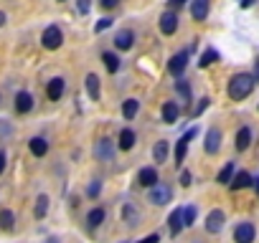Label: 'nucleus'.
Here are the masks:
<instances>
[{
	"label": "nucleus",
	"instance_id": "e433bc0d",
	"mask_svg": "<svg viewBox=\"0 0 259 243\" xmlns=\"http://www.w3.org/2000/svg\"><path fill=\"white\" fill-rule=\"evenodd\" d=\"M206 106H208V99H201V104L196 106V111H193V116H201V111H206Z\"/></svg>",
	"mask_w": 259,
	"mask_h": 243
},
{
	"label": "nucleus",
	"instance_id": "5701e85b",
	"mask_svg": "<svg viewBox=\"0 0 259 243\" xmlns=\"http://www.w3.org/2000/svg\"><path fill=\"white\" fill-rule=\"evenodd\" d=\"M28 147H31V152H33L36 157H44V155L49 152V142H46L44 137H33V140L28 142Z\"/></svg>",
	"mask_w": 259,
	"mask_h": 243
},
{
	"label": "nucleus",
	"instance_id": "39448f33",
	"mask_svg": "<svg viewBox=\"0 0 259 243\" xmlns=\"http://www.w3.org/2000/svg\"><path fill=\"white\" fill-rule=\"evenodd\" d=\"M221 140H224V135H221V130H216V127H211V130L206 132V142H203V147H206V152H208V155H216V152L221 150Z\"/></svg>",
	"mask_w": 259,
	"mask_h": 243
},
{
	"label": "nucleus",
	"instance_id": "f704fd0d",
	"mask_svg": "<svg viewBox=\"0 0 259 243\" xmlns=\"http://www.w3.org/2000/svg\"><path fill=\"white\" fill-rule=\"evenodd\" d=\"M176 89H178V91H181V96H183V99H186V101H188V99H191V89H188V84H186V81H183V79H181V81H178V86H176Z\"/></svg>",
	"mask_w": 259,
	"mask_h": 243
},
{
	"label": "nucleus",
	"instance_id": "c85d7f7f",
	"mask_svg": "<svg viewBox=\"0 0 259 243\" xmlns=\"http://www.w3.org/2000/svg\"><path fill=\"white\" fill-rule=\"evenodd\" d=\"M49 213V195H38L36 200V218H46Z\"/></svg>",
	"mask_w": 259,
	"mask_h": 243
},
{
	"label": "nucleus",
	"instance_id": "9b49d317",
	"mask_svg": "<svg viewBox=\"0 0 259 243\" xmlns=\"http://www.w3.org/2000/svg\"><path fill=\"white\" fill-rule=\"evenodd\" d=\"M176 28H178V16H176L173 11H165V13L160 16V33L173 36V33H176Z\"/></svg>",
	"mask_w": 259,
	"mask_h": 243
},
{
	"label": "nucleus",
	"instance_id": "bb28decb",
	"mask_svg": "<svg viewBox=\"0 0 259 243\" xmlns=\"http://www.w3.org/2000/svg\"><path fill=\"white\" fill-rule=\"evenodd\" d=\"M102 61H104V66H107V71H109V74H117V69H119V58H117L112 51L102 53Z\"/></svg>",
	"mask_w": 259,
	"mask_h": 243
},
{
	"label": "nucleus",
	"instance_id": "b1692460",
	"mask_svg": "<svg viewBox=\"0 0 259 243\" xmlns=\"http://www.w3.org/2000/svg\"><path fill=\"white\" fill-rule=\"evenodd\" d=\"M135 147V132L133 130H122L119 132V150H133Z\"/></svg>",
	"mask_w": 259,
	"mask_h": 243
},
{
	"label": "nucleus",
	"instance_id": "c03bdc74",
	"mask_svg": "<svg viewBox=\"0 0 259 243\" xmlns=\"http://www.w3.org/2000/svg\"><path fill=\"white\" fill-rule=\"evenodd\" d=\"M254 79L259 81V56H256V69H254Z\"/></svg>",
	"mask_w": 259,
	"mask_h": 243
},
{
	"label": "nucleus",
	"instance_id": "09e8293b",
	"mask_svg": "<svg viewBox=\"0 0 259 243\" xmlns=\"http://www.w3.org/2000/svg\"><path fill=\"white\" fill-rule=\"evenodd\" d=\"M59 3H64V0H59Z\"/></svg>",
	"mask_w": 259,
	"mask_h": 243
},
{
	"label": "nucleus",
	"instance_id": "72a5a7b5",
	"mask_svg": "<svg viewBox=\"0 0 259 243\" xmlns=\"http://www.w3.org/2000/svg\"><path fill=\"white\" fill-rule=\"evenodd\" d=\"M89 8H92V0H76V11H79L81 16H87Z\"/></svg>",
	"mask_w": 259,
	"mask_h": 243
},
{
	"label": "nucleus",
	"instance_id": "4468645a",
	"mask_svg": "<svg viewBox=\"0 0 259 243\" xmlns=\"http://www.w3.org/2000/svg\"><path fill=\"white\" fill-rule=\"evenodd\" d=\"M208 8H211V0H193V6H191V16H193V21H206Z\"/></svg>",
	"mask_w": 259,
	"mask_h": 243
},
{
	"label": "nucleus",
	"instance_id": "de8ad7c7",
	"mask_svg": "<svg viewBox=\"0 0 259 243\" xmlns=\"http://www.w3.org/2000/svg\"><path fill=\"white\" fill-rule=\"evenodd\" d=\"M46 243H59V238H49V240H46Z\"/></svg>",
	"mask_w": 259,
	"mask_h": 243
},
{
	"label": "nucleus",
	"instance_id": "1a4fd4ad",
	"mask_svg": "<svg viewBox=\"0 0 259 243\" xmlns=\"http://www.w3.org/2000/svg\"><path fill=\"white\" fill-rule=\"evenodd\" d=\"M186 66H188V51H181V53H176V56L168 61V71H170L173 76H181V74L186 71Z\"/></svg>",
	"mask_w": 259,
	"mask_h": 243
},
{
	"label": "nucleus",
	"instance_id": "a211bd4d",
	"mask_svg": "<svg viewBox=\"0 0 259 243\" xmlns=\"http://www.w3.org/2000/svg\"><path fill=\"white\" fill-rule=\"evenodd\" d=\"M87 94H89L92 101H99L102 86H99V76H97V74H89V76H87Z\"/></svg>",
	"mask_w": 259,
	"mask_h": 243
},
{
	"label": "nucleus",
	"instance_id": "49530a36",
	"mask_svg": "<svg viewBox=\"0 0 259 243\" xmlns=\"http://www.w3.org/2000/svg\"><path fill=\"white\" fill-rule=\"evenodd\" d=\"M254 190H256V195H259V177L254 180Z\"/></svg>",
	"mask_w": 259,
	"mask_h": 243
},
{
	"label": "nucleus",
	"instance_id": "9d476101",
	"mask_svg": "<svg viewBox=\"0 0 259 243\" xmlns=\"http://www.w3.org/2000/svg\"><path fill=\"white\" fill-rule=\"evenodd\" d=\"M196 135H198L196 130H188V132H186V135H183V137L178 140V145H176V162H178V167H181V162L186 160V152H188V142H191V140H193Z\"/></svg>",
	"mask_w": 259,
	"mask_h": 243
},
{
	"label": "nucleus",
	"instance_id": "a878e982",
	"mask_svg": "<svg viewBox=\"0 0 259 243\" xmlns=\"http://www.w3.org/2000/svg\"><path fill=\"white\" fill-rule=\"evenodd\" d=\"M216 180H219L221 185H229V183L234 180V162H226V165L221 167V172L216 175Z\"/></svg>",
	"mask_w": 259,
	"mask_h": 243
},
{
	"label": "nucleus",
	"instance_id": "423d86ee",
	"mask_svg": "<svg viewBox=\"0 0 259 243\" xmlns=\"http://www.w3.org/2000/svg\"><path fill=\"white\" fill-rule=\"evenodd\" d=\"M224 223H226V215H224V210H219V208L206 215V230H208V233H221Z\"/></svg>",
	"mask_w": 259,
	"mask_h": 243
},
{
	"label": "nucleus",
	"instance_id": "6e6552de",
	"mask_svg": "<svg viewBox=\"0 0 259 243\" xmlns=\"http://www.w3.org/2000/svg\"><path fill=\"white\" fill-rule=\"evenodd\" d=\"M122 220H124L130 228H135V225H140L143 215H140V210H138L133 203H124V205H122Z\"/></svg>",
	"mask_w": 259,
	"mask_h": 243
},
{
	"label": "nucleus",
	"instance_id": "412c9836",
	"mask_svg": "<svg viewBox=\"0 0 259 243\" xmlns=\"http://www.w3.org/2000/svg\"><path fill=\"white\" fill-rule=\"evenodd\" d=\"M234 145H236L239 152H244V150L251 145V130H249V127H241V130L236 132V142H234Z\"/></svg>",
	"mask_w": 259,
	"mask_h": 243
},
{
	"label": "nucleus",
	"instance_id": "dca6fc26",
	"mask_svg": "<svg viewBox=\"0 0 259 243\" xmlns=\"http://www.w3.org/2000/svg\"><path fill=\"white\" fill-rule=\"evenodd\" d=\"M251 185H254V177H251L249 172H244V170H241V172H236V175H234V180L229 183V188H231V190H244V188H251Z\"/></svg>",
	"mask_w": 259,
	"mask_h": 243
},
{
	"label": "nucleus",
	"instance_id": "ea45409f",
	"mask_svg": "<svg viewBox=\"0 0 259 243\" xmlns=\"http://www.w3.org/2000/svg\"><path fill=\"white\" fill-rule=\"evenodd\" d=\"M117 3H119V0H102L104 8H117Z\"/></svg>",
	"mask_w": 259,
	"mask_h": 243
},
{
	"label": "nucleus",
	"instance_id": "7c9ffc66",
	"mask_svg": "<svg viewBox=\"0 0 259 243\" xmlns=\"http://www.w3.org/2000/svg\"><path fill=\"white\" fill-rule=\"evenodd\" d=\"M196 223V208L193 205H188V208H183V225L186 228H191Z\"/></svg>",
	"mask_w": 259,
	"mask_h": 243
},
{
	"label": "nucleus",
	"instance_id": "aec40b11",
	"mask_svg": "<svg viewBox=\"0 0 259 243\" xmlns=\"http://www.w3.org/2000/svg\"><path fill=\"white\" fill-rule=\"evenodd\" d=\"M168 223H170V235H178L181 228H186V225H183V208H176V210L170 213Z\"/></svg>",
	"mask_w": 259,
	"mask_h": 243
},
{
	"label": "nucleus",
	"instance_id": "cd10ccee",
	"mask_svg": "<svg viewBox=\"0 0 259 243\" xmlns=\"http://www.w3.org/2000/svg\"><path fill=\"white\" fill-rule=\"evenodd\" d=\"M153 157H155V162H165V160H168V142H165V140H160V142L153 147Z\"/></svg>",
	"mask_w": 259,
	"mask_h": 243
},
{
	"label": "nucleus",
	"instance_id": "ddd939ff",
	"mask_svg": "<svg viewBox=\"0 0 259 243\" xmlns=\"http://www.w3.org/2000/svg\"><path fill=\"white\" fill-rule=\"evenodd\" d=\"M133 43H135V33L133 31H119L114 36V46L119 51H130V48H133Z\"/></svg>",
	"mask_w": 259,
	"mask_h": 243
},
{
	"label": "nucleus",
	"instance_id": "37998d69",
	"mask_svg": "<svg viewBox=\"0 0 259 243\" xmlns=\"http://www.w3.org/2000/svg\"><path fill=\"white\" fill-rule=\"evenodd\" d=\"M254 3H256V0H239V6H241V8H251Z\"/></svg>",
	"mask_w": 259,
	"mask_h": 243
},
{
	"label": "nucleus",
	"instance_id": "58836bf2",
	"mask_svg": "<svg viewBox=\"0 0 259 243\" xmlns=\"http://www.w3.org/2000/svg\"><path fill=\"white\" fill-rule=\"evenodd\" d=\"M138 243H160V235H158V233H150L148 238H143V240H138Z\"/></svg>",
	"mask_w": 259,
	"mask_h": 243
},
{
	"label": "nucleus",
	"instance_id": "2eb2a0df",
	"mask_svg": "<svg viewBox=\"0 0 259 243\" xmlns=\"http://www.w3.org/2000/svg\"><path fill=\"white\" fill-rule=\"evenodd\" d=\"M33 109V96L28 94V91H18L16 94V111L18 114H26V111H31Z\"/></svg>",
	"mask_w": 259,
	"mask_h": 243
},
{
	"label": "nucleus",
	"instance_id": "393cba45",
	"mask_svg": "<svg viewBox=\"0 0 259 243\" xmlns=\"http://www.w3.org/2000/svg\"><path fill=\"white\" fill-rule=\"evenodd\" d=\"M104 223V208H94V210H89V215H87V225L89 228H97V225H102Z\"/></svg>",
	"mask_w": 259,
	"mask_h": 243
},
{
	"label": "nucleus",
	"instance_id": "0eeeda50",
	"mask_svg": "<svg viewBox=\"0 0 259 243\" xmlns=\"http://www.w3.org/2000/svg\"><path fill=\"white\" fill-rule=\"evenodd\" d=\"M254 235H256V230H254L251 223H239L236 230H234V240L236 243H254Z\"/></svg>",
	"mask_w": 259,
	"mask_h": 243
},
{
	"label": "nucleus",
	"instance_id": "f257e3e1",
	"mask_svg": "<svg viewBox=\"0 0 259 243\" xmlns=\"http://www.w3.org/2000/svg\"><path fill=\"white\" fill-rule=\"evenodd\" d=\"M254 84H256V79H254L251 74H236V76L229 81V96H231L234 101H241V99H246V96L254 91Z\"/></svg>",
	"mask_w": 259,
	"mask_h": 243
},
{
	"label": "nucleus",
	"instance_id": "4be33fe9",
	"mask_svg": "<svg viewBox=\"0 0 259 243\" xmlns=\"http://www.w3.org/2000/svg\"><path fill=\"white\" fill-rule=\"evenodd\" d=\"M138 111H140V101H138V99H127V101L122 104V116H124V119H135Z\"/></svg>",
	"mask_w": 259,
	"mask_h": 243
},
{
	"label": "nucleus",
	"instance_id": "4c0bfd02",
	"mask_svg": "<svg viewBox=\"0 0 259 243\" xmlns=\"http://www.w3.org/2000/svg\"><path fill=\"white\" fill-rule=\"evenodd\" d=\"M181 185H183V188H188V185H191V172H188V170H183V172H181Z\"/></svg>",
	"mask_w": 259,
	"mask_h": 243
},
{
	"label": "nucleus",
	"instance_id": "a19ab883",
	"mask_svg": "<svg viewBox=\"0 0 259 243\" xmlns=\"http://www.w3.org/2000/svg\"><path fill=\"white\" fill-rule=\"evenodd\" d=\"M3 170H6V152L0 150V175H3Z\"/></svg>",
	"mask_w": 259,
	"mask_h": 243
},
{
	"label": "nucleus",
	"instance_id": "f8f14e48",
	"mask_svg": "<svg viewBox=\"0 0 259 243\" xmlns=\"http://www.w3.org/2000/svg\"><path fill=\"white\" fill-rule=\"evenodd\" d=\"M138 183H140L143 188H153V185H158L160 180H158L155 167H143V170L138 172Z\"/></svg>",
	"mask_w": 259,
	"mask_h": 243
},
{
	"label": "nucleus",
	"instance_id": "6ab92c4d",
	"mask_svg": "<svg viewBox=\"0 0 259 243\" xmlns=\"http://www.w3.org/2000/svg\"><path fill=\"white\" fill-rule=\"evenodd\" d=\"M64 79H51L49 81V86H46V94H49V99L51 101H59L61 96H64Z\"/></svg>",
	"mask_w": 259,
	"mask_h": 243
},
{
	"label": "nucleus",
	"instance_id": "f3484780",
	"mask_svg": "<svg viewBox=\"0 0 259 243\" xmlns=\"http://www.w3.org/2000/svg\"><path fill=\"white\" fill-rule=\"evenodd\" d=\"M178 114H181V106L176 101H165L163 104V122H165V125H176Z\"/></svg>",
	"mask_w": 259,
	"mask_h": 243
},
{
	"label": "nucleus",
	"instance_id": "a18cd8bd",
	"mask_svg": "<svg viewBox=\"0 0 259 243\" xmlns=\"http://www.w3.org/2000/svg\"><path fill=\"white\" fill-rule=\"evenodd\" d=\"M3 23H6V13L0 11V28H3Z\"/></svg>",
	"mask_w": 259,
	"mask_h": 243
},
{
	"label": "nucleus",
	"instance_id": "c9c22d12",
	"mask_svg": "<svg viewBox=\"0 0 259 243\" xmlns=\"http://www.w3.org/2000/svg\"><path fill=\"white\" fill-rule=\"evenodd\" d=\"M109 26H112V18H102V21L94 26V33H102V31H107Z\"/></svg>",
	"mask_w": 259,
	"mask_h": 243
},
{
	"label": "nucleus",
	"instance_id": "473e14b6",
	"mask_svg": "<svg viewBox=\"0 0 259 243\" xmlns=\"http://www.w3.org/2000/svg\"><path fill=\"white\" fill-rule=\"evenodd\" d=\"M99 193H102V183H99V180H92L89 188H87V195H89V198H97Z\"/></svg>",
	"mask_w": 259,
	"mask_h": 243
},
{
	"label": "nucleus",
	"instance_id": "79ce46f5",
	"mask_svg": "<svg viewBox=\"0 0 259 243\" xmlns=\"http://www.w3.org/2000/svg\"><path fill=\"white\" fill-rule=\"evenodd\" d=\"M168 3H170V8H181L183 3H188V0H168Z\"/></svg>",
	"mask_w": 259,
	"mask_h": 243
},
{
	"label": "nucleus",
	"instance_id": "c756f323",
	"mask_svg": "<svg viewBox=\"0 0 259 243\" xmlns=\"http://www.w3.org/2000/svg\"><path fill=\"white\" fill-rule=\"evenodd\" d=\"M213 61H219V53H216L213 48H208V51H206V53L198 58V66H201V69H206V66H211Z\"/></svg>",
	"mask_w": 259,
	"mask_h": 243
},
{
	"label": "nucleus",
	"instance_id": "20e7f679",
	"mask_svg": "<svg viewBox=\"0 0 259 243\" xmlns=\"http://www.w3.org/2000/svg\"><path fill=\"white\" fill-rule=\"evenodd\" d=\"M41 41H44V48H49V51H56V48L64 43V36H61L59 26H49V28L44 31Z\"/></svg>",
	"mask_w": 259,
	"mask_h": 243
},
{
	"label": "nucleus",
	"instance_id": "7ed1b4c3",
	"mask_svg": "<svg viewBox=\"0 0 259 243\" xmlns=\"http://www.w3.org/2000/svg\"><path fill=\"white\" fill-rule=\"evenodd\" d=\"M114 150H117V145H114L109 137H102V140L94 145V157H97L99 162H109V160L114 157Z\"/></svg>",
	"mask_w": 259,
	"mask_h": 243
},
{
	"label": "nucleus",
	"instance_id": "2f4dec72",
	"mask_svg": "<svg viewBox=\"0 0 259 243\" xmlns=\"http://www.w3.org/2000/svg\"><path fill=\"white\" fill-rule=\"evenodd\" d=\"M13 213L11 210H3V213H0V225H3V230H11L13 228Z\"/></svg>",
	"mask_w": 259,
	"mask_h": 243
},
{
	"label": "nucleus",
	"instance_id": "f03ea898",
	"mask_svg": "<svg viewBox=\"0 0 259 243\" xmlns=\"http://www.w3.org/2000/svg\"><path fill=\"white\" fill-rule=\"evenodd\" d=\"M170 198H173V190H170V185H165V183L153 185V188H150V195H148V200H150L153 205H168Z\"/></svg>",
	"mask_w": 259,
	"mask_h": 243
}]
</instances>
